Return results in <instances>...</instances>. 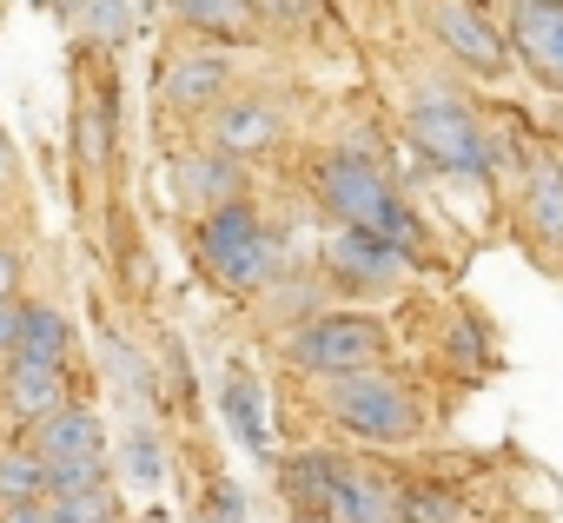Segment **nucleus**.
Returning <instances> with one entry per match:
<instances>
[{
	"instance_id": "9d476101",
	"label": "nucleus",
	"mask_w": 563,
	"mask_h": 523,
	"mask_svg": "<svg viewBox=\"0 0 563 523\" xmlns=\"http://www.w3.org/2000/svg\"><path fill=\"white\" fill-rule=\"evenodd\" d=\"M278 133H286V113H278V100H265V93H239V100L212 107V146L232 153V159H252V153L278 146Z\"/></svg>"
},
{
	"instance_id": "39448f33",
	"label": "nucleus",
	"mask_w": 563,
	"mask_h": 523,
	"mask_svg": "<svg viewBox=\"0 0 563 523\" xmlns=\"http://www.w3.org/2000/svg\"><path fill=\"white\" fill-rule=\"evenodd\" d=\"M385 325L372 312H312L292 338H286V358L312 378H339V371H365L385 358Z\"/></svg>"
},
{
	"instance_id": "c756f323",
	"label": "nucleus",
	"mask_w": 563,
	"mask_h": 523,
	"mask_svg": "<svg viewBox=\"0 0 563 523\" xmlns=\"http://www.w3.org/2000/svg\"><path fill=\"white\" fill-rule=\"evenodd\" d=\"M34 8H54V0H34Z\"/></svg>"
},
{
	"instance_id": "cd10ccee",
	"label": "nucleus",
	"mask_w": 563,
	"mask_h": 523,
	"mask_svg": "<svg viewBox=\"0 0 563 523\" xmlns=\"http://www.w3.org/2000/svg\"><path fill=\"white\" fill-rule=\"evenodd\" d=\"M8 173H14V140L0 133V179H8Z\"/></svg>"
},
{
	"instance_id": "9b49d317",
	"label": "nucleus",
	"mask_w": 563,
	"mask_h": 523,
	"mask_svg": "<svg viewBox=\"0 0 563 523\" xmlns=\"http://www.w3.org/2000/svg\"><path fill=\"white\" fill-rule=\"evenodd\" d=\"M34 457L41 464H87V457H107V431L87 404H54L34 431Z\"/></svg>"
},
{
	"instance_id": "a878e982",
	"label": "nucleus",
	"mask_w": 563,
	"mask_h": 523,
	"mask_svg": "<svg viewBox=\"0 0 563 523\" xmlns=\"http://www.w3.org/2000/svg\"><path fill=\"white\" fill-rule=\"evenodd\" d=\"M0 523H47V503L27 497V503H0Z\"/></svg>"
},
{
	"instance_id": "a211bd4d",
	"label": "nucleus",
	"mask_w": 563,
	"mask_h": 523,
	"mask_svg": "<svg viewBox=\"0 0 563 523\" xmlns=\"http://www.w3.org/2000/svg\"><path fill=\"white\" fill-rule=\"evenodd\" d=\"M179 21L192 34H206L212 47H232V41H252L258 34V14L245 8V0H173Z\"/></svg>"
},
{
	"instance_id": "f257e3e1",
	"label": "nucleus",
	"mask_w": 563,
	"mask_h": 523,
	"mask_svg": "<svg viewBox=\"0 0 563 523\" xmlns=\"http://www.w3.org/2000/svg\"><path fill=\"white\" fill-rule=\"evenodd\" d=\"M319 205L339 219V225H358V232H378L405 252L424 245V219L411 212V199L385 179V166L372 153H325L319 159Z\"/></svg>"
},
{
	"instance_id": "aec40b11",
	"label": "nucleus",
	"mask_w": 563,
	"mask_h": 523,
	"mask_svg": "<svg viewBox=\"0 0 563 523\" xmlns=\"http://www.w3.org/2000/svg\"><path fill=\"white\" fill-rule=\"evenodd\" d=\"M464 503L444 483H398V523H457Z\"/></svg>"
},
{
	"instance_id": "4468645a",
	"label": "nucleus",
	"mask_w": 563,
	"mask_h": 523,
	"mask_svg": "<svg viewBox=\"0 0 563 523\" xmlns=\"http://www.w3.org/2000/svg\"><path fill=\"white\" fill-rule=\"evenodd\" d=\"M325 523H398V477H372V470L345 464V477L325 503Z\"/></svg>"
},
{
	"instance_id": "7ed1b4c3",
	"label": "nucleus",
	"mask_w": 563,
	"mask_h": 523,
	"mask_svg": "<svg viewBox=\"0 0 563 523\" xmlns=\"http://www.w3.org/2000/svg\"><path fill=\"white\" fill-rule=\"evenodd\" d=\"M325 411H332L339 431H352L358 444H378V450H398V444H418L424 437L418 398L391 371H378V365L325 378Z\"/></svg>"
},
{
	"instance_id": "412c9836",
	"label": "nucleus",
	"mask_w": 563,
	"mask_h": 523,
	"mask_svg": "<svg viewBox=\"0 0 563 523\" xmlns=\"http://www.w3.org/2000/svg\"><path fill=\"white\" fill-rule=\"evenodd\" d=\"M27 497H47V464L34 450H8L0 457V503H27Z\"/></svg>"
},
{
	"instance_id": "f8f14e48",
	"label": "nucleus",
	"mask_w": 563,
	"mask_h": 523,
	"mask_svg": "<svg viewBox=\"0 0 563 523\" xmlns=\"http://www.w3.org/2000/svg\"><path fill=\"white\" fill-rule=\"evenodd\" d=\"M523 232L550 258H563V159H550V153L523 166Z\"/></svg>"
},
{
	"instance_id": "5701e85b",
	"label": "nucleus",
	"mask_w": 563,
	"mask_h": 523,
	"mask_svg": "<svg viewBox=\"0 0 563 523\" xmlns=\"http://www.w3.org/2000/svg\"><path fill=\"white\" fill-rule=\"evenodd\" d=\"M245 8H252L258 21H272V27H299V21H312L319 0H245Z\"/></svg>"
},
{
	"instance_id": "20e7f679",
	"label": "nucleus",
	"mask_w": 563,
	"mask_h": 523,
	"mask_svg": "<svg viewBox=\"0 0 563 523\" xmlns=\"http://www.w3.org/2000/svg\"><path fill=\"white\" fill-rule=\"evenodd\" d=\"M199 266L225 292H265L272 272H278V245H272L265 219L245 199H225L199 219Z\"/></svg>"
},
{
	"instance_id": "ddd939ff",
	"label": "nucleus",
	"mask_w": 563,
	"mask_h": 523,
	"mask_svg": "<svg viewBox=\"0 0 563 523\" xmlns=\"http://www.w3.org/2000/svg\"><path fill=\"white\" fill-rule=\"evenodd\" d=\"M339 477H345V457L339 450H292L286 464H278V490H286V503L299 516H325Z\"/></svg>"
},
{
	"instance_id": "423d86ee",
	"label": "nucleus",
	"mask_w": 563,
	"mask_h": 523,
	"mask_svg": "<svg viewBox=\"0 0 563 523\" xmlns=\"http://www.w3.org/2000/svg\"><path fill=\"white\" fill-rule=\"evenodd\" d=\"M411 258L405 245L378 238V232H358V225H339L332 245H325V266H332V286L352 292V299H385L411 279Z\"/></svg>"
},
{
	"instance_id": "dca6fc26",
	"label": "nucleus",
	"mask_w": 563,
	"mask_h": 523,
	"mask_svg": "<svg viewBox=\"0 0 563 523\" xmlns=\"http://www.w3.org/2000/svg\"><path fill=\"white\" fill-rule=\"evenodd\" d=\"M179 192L199 205V212H212V205H225V199H245V166L232 159V153H192L186 166H179Z\"/></svg>"
},
{
	"instance_id": "b1692460",
	"label": "nucleus",
	"mask_w": 563,
	"mask_h": 523,
	"mask_svg": "<svg viewBox=\"0 0 563 523\" xmlns=\"http://www.w3.org/2000/svg\"><path fill=\"white\" fill-rule=\"evenodd\" d=\"M126 470H133V483H159V444H153V431H133Z\"/></svg>"
},
{
	"instance_id": "f03ea898",
	"label": "nucleus",
	"mask_w": 563,
	"mask_h": 523,
	"mask_svg": "<svg viewBox=\"0 0 563 523\" xmlns=\"http://www.w3.org/2000/svg\"><path fill=\"white\" fill-rule=\"evenodd\" d=\"M405 133L411 146L451 173V179H490V133H484V113L451 87V80H424L411 87L405 100Z\"/></svg>"
},
{
	"instance_id": "2f4dec72",
	"label": "nucleus",
	"mask_w": 563,
	"mask_h": 523,
	"mask_svg": "<svg viewBox=\"0 0 563 523\" xmlns=\"http://www.w3.org/2000/svg\"><path fill=\"white\" fill-rule=\"evenodd\" d=\"M153 8H159V0H153Z\"/></svg>"
},
{
	"instance_id": "1a4fd4ad",
	"label": "nucleus",
	"mask_w": 563,
	"mask_h": 523,
	"mask_svg": "<svg viewBox=\"0 0 563 523\" xmlns=\"http://www.w3.org/2000/svg\"><path fill=\"white\" fill-rule=\"evenodd\" d=\"M232 87V60L219 47H179L159 67V107L173 113H212Z\"/></svg>"
},
{
	"instance_id": "6ab92c4d",
	"label": "nucleus",
	"mask_w": 563,
	"mask_h": 523,
	"mask_svg": "<svg viewBox=\"0 0 563 523\" xmlns=\"http://www.w3.org/2000/svg\"><path fill=\"white\" fill-rule=\"evenodd\" d=\"M67 345H74V325L54 312V305H21V338L8 358H41V365H67Z\"/></svg>"
},
{
	"instance_id": "bb28decb",
	"label": "nucleus",
	"mask_w": 563,
	"mask_h": 523,
	"mask_svg": "<svg viewBox=\"0 0 563 523\" xmlns=\"http://www.w3.org/2000/svg\"><path fill=\"white\" fill-rule=\"evenodd\" d=\"M14 286H21V252L0 245V299H14Z\"/></svg>"
},
{
	"instance_id": "f3484780",
	"label": "nucleus",
	"mask_w": 563,
	"mask_h": 523,
	"mask_svg": "<svg viewBox=\"0 0 563 523\" xmlns=\"http://www.w3.org/2000/svg\"><path fill=\"white\" fill-rule=\"evenodd\" d=\"M219 411H225V424L239 431V444L245 450H272V431H265V398H258V378L245 371V365H232L225 371V385H219Z\"/></svg>"
},
{
	"instance_id": "2eb2a0df",
	"label": "nucleus",
	"mask_w": 563,
	"mask_h": 523,
	"mask_svg": "<svg viewBox=\"0 0 563 523\" xmlns=\"http://www.w3.org/2000/svg\"><path fill=\"white\" fill-rule=\"evenodd\" d=\"M0 398H8L14 418L41 424L54 404H67V365H41V358H14L8 378H0Z\"/></svg>"
},
{
	"instance_id": "c85d7f7f",
	"label": "nucleus",
	"mask_w": 563,
	"mask_h": 523,
	"mask_svg": "<svg viewBox=\"0 0 563 523\" xmlns=\"http://www.w3.org/2000/svg\"><path fill=\"white\" fill-rule=\"evenodd\" d=\"M299 523H325V516H299Z\"/></svg>"
},
{
	"instance_id": "0eeeda50",
	"label": "nucleus",
	"mask_w": 563,
	"mask_h": 523,
	"mask_svg": "<svg viewBox=\"0 0 563 523\" xmlns=\"http://www.w3.org/2000/svg\"><path fill=\"white\" fill-rule=\"evenodd\" d=\"M431 34L464 74H477V80H504L510 74V41H504V27L477 8V0H431Z\"/></svg>"
},
{
	"instance_id": "6e6552de",
	"label": "nucleus",
	"mask_w": 563,
	"mask_h": 523,
	"mask_svg": "<svg viewBox=\"0 0 563 523\" xmlns=\"http://www.w3.org/2000/svg\"><path fill=\"white\" fill-rule=\"evenodd\" d=\"M504 41H510V60H523L543 87L563 93V0H510Z\"/></svg>"
},
{
	"instance_id": "4be33fe9",
	"label": "nucleus",
	"mask_w": 563,
	"mask_h": 523,
	"mask_svg": "<svg viewBox=\"0 0 563 523\" xmlns=\"http://www.w3.org/2000/svg\"><path fill=\"white\" fill-rule=\"evenodd\" d=\"M80 27L93 34V41H126V27H133V8L126 0H80Z\"/></svg>"
},
{
	"instance_id": "7c9ffc66",
	"label": "nucleus",
	"mask_w": 563,
	"mask_h": 523,
	"mask_svg": "<svg viewBox=\"0 0 563 523\" xmlns=\"http://www.w3.org/2000/svg\"><path fill=\"white\" fill-rule=\"evenodd\" d=\"M93 523H113V516H93Z\"/></svg>"
},
{
	"instance_id": "393cba45",
	"label": "nucleus",
	"mask_w": 563,
	"mask_h": 523,
	"mask_svg": "<svg viewBox=\"0 0 563 523\" xmlns=\"http://www.w3.org/2000/svg\"><path fill=\"white\" fill-rule=\"evenodd\" d=\"M14 338H21V299H0V358L14 352Z\"/></svg>"
}]
</instances>
